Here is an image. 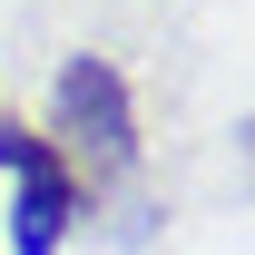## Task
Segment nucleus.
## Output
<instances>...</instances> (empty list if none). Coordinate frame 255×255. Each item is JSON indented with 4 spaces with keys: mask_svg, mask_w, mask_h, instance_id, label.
Returning a JSON list of instances; mask_svg holds the SVG:
<instances>
[{
    "mask_svg": "<svg viewBox=\"0 0 255 255\" xmlns=\"http://www.w3.org/2000/svg\"><path fill=\"white\" fill-rule=\"evenodd\" d=\"M49 147L69 167H89V177H118L137 157V98H128L118 59H98V49L59 59V79H49Z\"/></svg>",
    "mask_w": 255,
    "mask_h": 255,
    "instance_id": "nucleus-1",
    "label": "nucleus"
},
{
    "mask_svg": "<svg viewBox=\"0 0 255 255\" xmlns=\"http://www.w3.org/2000/svg\"><path fill=\"white\" fill-rule=\"evenodd\" d=\"M246 157H255V118H246Z\"/></svg>",
    "mask_w": 255,
    "mask_h": 255,
    "instance_id": "nucleus-3",
    "label": "nucleus"
},
{
    "mask_svg": "<svg viewBox=\"0 0 255 255\" xmlns=\"http://www.w3.org/2000/svg\"><path fill=\"white\" fill-rule=\"evenodd\" d=\"M0 177L20 187V206H10V255H59L69 246V226H79V167L39 137V128L20 118H0Z\"/></svg>",
    "mask_w": 255,
    "mask_h": 255,
    "instance_id": "nucleus-2",
    "label": "nucleus"
}]
</instances>
